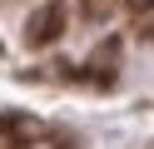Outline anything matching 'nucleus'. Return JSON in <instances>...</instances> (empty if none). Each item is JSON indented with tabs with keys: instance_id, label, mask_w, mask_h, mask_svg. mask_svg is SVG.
Instances as JSON below:
<instances>
[{
	"instance_id": "f257e3e1",
	"label": "nucleus",
	"mask_w": 154,
	"mask_h": 149,
	"mask_svg": "<svg viewBox=\"0 0 154 149\" xmlns=\"http://www.w3.org/2000/svg\"><path fill=\"white\" fill-rule=\"evenodd\" d=\"M60 25H65V10L45 5V10H35V20L25 25V40H30V45H50V40L60 35Z\"/></svg>"
}]
</instances>
